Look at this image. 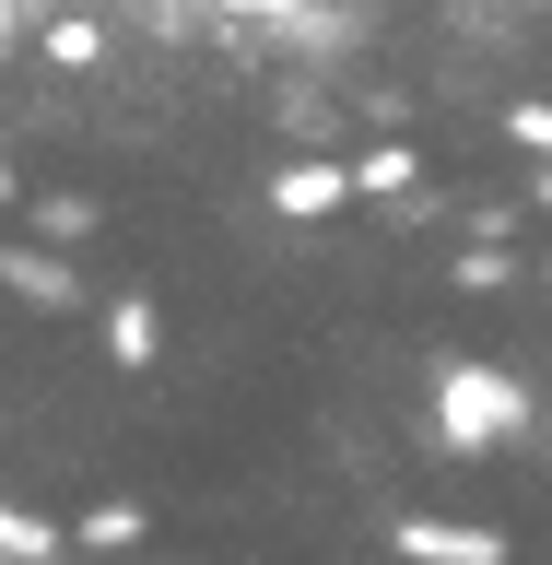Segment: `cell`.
I'll use <instances>...</instances> for the list:
<instances>
[{
	"instance_id": "6da1fadb",
	"label": "cell",
	"mask_w": 552,
	"mask_h": 565,
	"mask_svg": "<svg viewBox=\"0 0 552 565\" xmlns=\"http://www.w3.org/2000/svg\"><path fill=\"white\" fill-rule=\"evenodd\" d=\"M423 436H435L447 459L518 448V436H529V377H518V365H483V353H447L435 388H423Z\"/></svg>"
},
{
	"instance_id": "7a4b0ae2",
	"label": "cell",
	"mask_w": 552,
	"mask_h": 565,
	"mask_svg": "<svg viewBox=\"0 0 552 565\" xmlns=\"http://www.w3.org/2000/svg\"><path fill=\"white\" fill-rule=\"evenodd\" d=\"M353 189H365L353 166H329V153H306V166H282V177H271V212H282V224H317V212H342Z\"/></svg>"
},
{
	"instance_id": "3957f363",
	"label": "cell",
	"mask_w": 552,
	"mask_h": 565,
	"mask_svg": "<svg viewBox=\"0 0 552 565\" xmlns=\"http://www.w3.org/2000/svg\"><path fill=\"white\" fill-rule=\"evenodd\" d=\"M388 542H400L412 565H506V542H494V530H470V519H400Z\"/></svg>"
},
{
	"instance_id": "277c9868",
	"label": "cell",
	"mask_w": 552,
	"mask_h": 565,
	"mask_svg": "<svg viewBox=\"0 0 552 565\" xmlns=\"http://www.w3.org/2000/svg\"><path fill=\"white\" fill-rule=\"evenodd\" d=\"M0 282H12V295H35V307H83V282H71L59 236H47V247H0Z\"/></svg>"
},
{
	"instance_id": "5b68a950",
	"label": "cell",
	"mask_w": 552,
	"mask_h": 565,
	"mask_svg": "<svg viewBox=\"0 0 552 565\" xmlns=\"http://www.w3.org/2000/svg\"><path fill=\"white\" fill-rule=\"evenodd\" d=\"M106 353H118V365H153V353H165V318L141 307V295H118V307H106Z\"/></svg>"
},
{
	"instance_id": "8992f818",
	"label": "cell",
	"mask_w": 552,
	"mask_h": 565,
	"mask_svg": "<svg viewBox=\"0 0 552 565\" xmlns=\"http://www.w3.org/2000/svg\"><path fill=\"white\" fill-rule=\"evenodd\" d=\"M47 60H59V71H95V60H106V24L59 12V24H47Z\"/></svg>"
},
{
	"instance_id": "52a82bcc",
	"label": "cell",
	"mask_w": 552,
	"mask_h": 565,
	"mask_svg": "<svg viewBox=\"0 0 552 565\" xmlns=\"http://www.w3.org/2000/svg\"><path fill=\"white\" fill-rule=\"evenodd\" d=\"M35 224H47L59 247H83V236H95V201H83V189H47V201H35Z\"/></svg>"
},
{
	"instance_id": "ba28073f",
	"label": "cell",
	"mask_w": 552,
	"mask_h": 565,
	"mask_svg": "<svg viewBox=\"0 0 552 565\" xmlns=\"http://www.w3.org/2000/svg\"><path fill=\"white\" fill-rule=\"evenodd\" d=\"M83 542H95V554H118V542H141V507H130V494H106V507H83Z\"/></svg>"
},
{
	"instance_id": "9c48e42d",
	"label": "cell",
	"mask_w": 552,
	"mask_h": 565,
	"mask_svg": "<svg viewBox=\"0 0 552 565\" xmlns=\"http://www.w3.org/2000/svg\"><path fill=\"white\" fill-rule=\"evenodd\" d=\"M353 177H365L377 201H388V189H412V141H377V153H365V166H353Z\"/></svg>"
},
{
	"instance_id": "30bf717a",
	"label": "cell",
	"mask_w": 552,
	"mask_h": 565,
	"mask_svg": "<svg viewBox=\"0 0 552 565\" xmlns=\"http://www.w3.org/2000/svg\"><path fill=\"white\" fill-rule=\"evenodd\" d=\"M506 130H518L529 153H552V106H518V118H506Z\"/></svg>"
},
{
	"instance_id": "8fae6325",
	"label": "cell",
	"mask_w": 552,
	"mask_h": 565,
	"mask_svg": "<svg viewBox=\"0 0 552 565\" xmlns=\"http://www.w3.org/2000/svg\"><path fill=\"white\" fill-rule=\"evenodd\" d=\"M0 47H12V0H0Z\"/></svg>"
},
{
	"instance_id": "7c38bea8",
	"label": "cell",
	"mask_w": 552,
	"mask_h": 565,
	"mask_svg": "<svg viewBox=\"0 0 552 565\" xmlns=\"http://www.w3.org/2000/svg\"><path fill=\"white\" fill-rule=\"evenodd\" d=\"M541 295H552V271H541Z\"/></svg>"
},
{
	"instance_id": "4fadbf2b",
	"label": "cell",
	"mask_w": 552,
	"mask_h": 565,
	"mask_svg": "<svg viewBox=\"0 0 552 565\" xmlns=\"http://www.w3.org/2000/svg\"><path fill=\"white\" fill-rule=\"evenodd\" d=\"M0 189H12V177H0Z\"/></svg>"
}]
</instances>
